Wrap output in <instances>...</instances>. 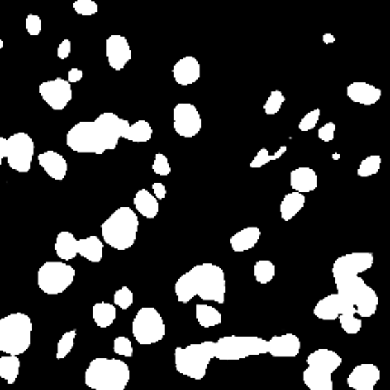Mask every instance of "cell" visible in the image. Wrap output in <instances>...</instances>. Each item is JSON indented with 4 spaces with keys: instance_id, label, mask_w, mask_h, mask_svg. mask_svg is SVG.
Masks as SVG:
<instances>
[{
    "instance_id": "cell-46",
    "label": "cell",
    "mask_w": 390,
    "mask_h": 390,
    "mask_svg": "<svg viewBox=\"0 0 390 390\" xmlns=\"http://www.w3.org/2000/svg\"><path fill=\"white\" fill-rule=\"evenodd\" d=\"M69 55H71V41L63 40L62 44L58 46V58L66 59V58H69Z\"/></svg>"
},
{
    "instance_id": "cell-22",
    "label": "cell",
    "mask_w": 390,
    "mask_h": 390,
    "mask_svg": "<svg viewBox=\"0 0 390 390\" xmlns=\"http://www.w3.org/2000/svg\"><path fill=\"white\" fill-rule=\"evenodd\" d=\"M317 172L308 167H301L291 171L290 176V185L295 192L306 194L317 189Z\"/></svg>"
},
{
    "instance_id": "cell-11",
    "label": "cell",
    "mask_w": 390,
    "mask_h": 390,
    "mask_svg": "<svg viewBox=\"0 0 390 390\" xmlns=\"http://www.w3.org/2000/svg\"><path fill=\"white\" fill-rule=\"evenodd\" d=\"M131 328L134 339L139 344H154L163 340L167 333L160 313L153 306L140 308L133 320Z\"/></svg>"
},
{
    "instance_id": "cell-23",
    "label": "cell",
    "mask_w": 390,
    "mask_h": 390,
    "mask_svg": "<svg viewBox=\"0 0 390 390\" xmlns=\"http://www.w3.org/2000/svg\"><path fill=\"white\" fill-rule=\"evenodd\" d=\"M39 163L44 172L54 180H63L67 174V162L64 157L57 151H44L39 154Z\"/></svg>"
},
{
    "instance_id": "cell-21",
    "label": "cell",
    "mask_w": 390,
    "mask_h": 390,
    "mask_svg": "<svg viewBox=\"0 0 390 390\" xmlns=\"http://www.w3.org/2000/svg\"><path fill=\"white\" fill-rule=\"evenodd\" d=\"M346 93L351 101L362 104V106H373V104H377L380 101V98L382 95L381 89L363 81H355L352 82V84H349Z\"/></svg>"
},
{
    "instance_id": "cell-50",
    "label": "cell",
    "mask_w": 390,
    "mask_h": 390,
    "mask_svg": "<svg viewBox=\"0 0 390 390\" xmlns=\"http://www.w3.org/2000/svg\"><path fill=\"white\" fill-rule=\"evenodd\" d=\"M324 43L329 44V43H335V37L333 34H324Z\"/></svg>"
},
{
    "instance_id": "cell-31",
    "label": "cell",
    "mask_w": 390,
    "mask_h": 390,
    "mask_svg": "<svg viewBox=\"0 0 390 390\" xmlns=\"http://www.w3.org/2000/svg\"><path fill=\"white\" fill-rule=\"evenodd\" d=\"M20 372V360L16 355L0 357V377L8 384H14Z\"/></svg>"
},
{
    "instance_id": "cell-4",
    "label": "cell",
    "mask_w": 390,
    "mask_h": 390,
    "mask_svg": "<svg viewBox=\"0 0 390 390\" xmlns=\"http://www.w3.org/2000/svg\"><path fill=\"white\" fill-rule=\"evenodd\" d=\"M139 219L131 207H119L102 223L104 243L116 250H127L136 243Z\"/></svg>"
},
{
    "instance_id": "cell-49",
    "label": "cell",
    "mask_w": 390,
    "mask_h": 390,
    "mask_svg": "<svg viewBox=\"0 0 390 390\" xmlns=\"http://www.w3.org/2000/svg\"><path fill=\"white\" fill-rule=\"evenodd\" d=\"M3 159H6V139L0 136V167H2Z\"/></svg>"
},
{
    "instance_id": "cell-6",
    "label": "cell",
    "mask_w": 390,
    "mask_h": 390,
    "mask_svg": "<svg viewBox=\"0 0 390 390\" xmlns=\"http://www.w3.org/2000/svg\"><path fill=\"white\" fill-rule=\"evenodd\" d=\"M337 295L355 306L360 317H372L378 310V295L357 275L334 277Z\"/></svg>"
},
{
    "instance_id": "cell-47",
    "label": "cell",
    "mask_w": 390,
    "mask_h": 390,
    "mask_svg": "<svg viewBox=\"0 0 390 390\" xmlns=\"http://www.w3.org/2000/svg\"><path fill=\"white\" fill-rule=\"evenodd\" d=\"M153 192L157 200H163L167 197V187H165L163 183H153Z\"/></svg>"
},
{
    "instance_id": "cell-32",
    "label": "cell",
    "mask_w": 390,
    "mask_h": 390,
    "mask_svg": "<svg viewBox=\"0 0 390 390\" xmlns=\"http://www.w3.org/2000/svg\"><path fill=\"white\" fill-rule=\"evenodd\" d=\"M151 138H153V127L149 125V122L144 121V119H140V121L134 122V125H130V129L127 131L124 139L142 144V142L151 140Z\"/></svg>"
},
{
    "instance_id": "cell-41",
    "label": "cell",
    "mask_w": 390,
    "mask_h": 390,
    "mask_svg": "<svg viewBox=\"0 0 390 390\" xmlns=\"http://www.w3.org/2000/svg\"><path fill=\"white\" fill-rule=\"evenodd\" d=\"M73 10L80 16H93L98 12V3H95L93 0H77V2H73Z\"/></svg>"
},
{
    "instance_id": "cell-26",
    "label": "cell",
    "mask_w": 390,
    "mask_h": 390,
    "mask_svg": "<svg viewBox=\"0 0 390 390\" xmlns=\"http://www.w3.org/2000/svg\"><path fill=\"white\" fill-rule=\"evenodd\" d=\"M55 253L62 261H71L78 254V239L71 232H59L55 241Z\"/></svg>"
},
{
    "instance_id": "cell-18",
    "label": "cell",
    "mask_w": 390,
    "mask_h": 390,
    "mask_svg": "<svg viewBox=\"0 0 390 390\" xmlns=\"http://www.w3.org/2000/svg\"><path fill=\"white\" fill-rule=\"evenodd\" d=\"M380 369L378 366L372 363H363L357 366L354 371L349 373L348 386L354 390H369L375 389V384L380 381Z\"/></svg>"
},
{
    "instance_id": "cell-10",
    "label": "cell",
    "mask_w": 390,
    "mask_h": 390,
    "mask_svg": "<svg viewBox=\"0 0 390 390\" xmlns=\"http://www.w3.org/2000/svg\"><path fill=\"white\" fill-rule=\"evenodd\" d=\"M75 268L64 262L48 261L40 267L37 273V284L43 292L55 296L62 295L71 287L75 279Z\"/></svg>"
},
{
    "instance_id": "cell-3",
    "label": "cell",
    "mask_w": 390,
    "mask_h": 390,
    "mask_svg": "<svg viewBox=\"0 0 390 390\" xmlns=\"http://www.w3.org/2000/svg\"><path fill=\"white\" fill-rule=\"evenodd\" d=\"M84 381L93 390H125L130 381V367L118 358H95L87 367Z\"/></svg>"
},
{
    "instance_id": "cell-45",
    "label": "cell",
    "mask_w": 390,
    "mask_h": 390,
    "mask_svg": "<svg viewBox=\"0 0 390 390\" xmlns=\"http://www.w3.org/2000/svg\"><path fill=\"white\" fill-rule=\"evenodd\" d=\"M335 124L334 122H328L324 127H320L317 131V136L322 142H331L335 138Z\"/></svg>"
},
{
    "instance_id": "cell-44",
    "label": "cell",
    "mask_w": 390,
    "mask_h": 390,
    "mask_svg": "<svg viewBox=\"0 0 390 390\" xmlns=\"http://www.w3.org/2000/svg\"><path fill=\"white\" fill-rule=\"evenodd\" d=\"M26 31L29 35H39L41 32V19L37 14H28L26 21H25Z\"/></svg>"
},
{
    "instance_id": "cell-42",
    "label": "cell",
    "mask_w": 390,
    "mask_h": 390,
    "mask_svg": "<svg viewBox=\"0 0 390 390\" xmlns=\"http://www.w3.org/2000/svg\"><path fill=\"white\" fill-rule=\"evenodd\" d=\"M319 119H320V109L311 110L310 113H306L302 118V121L299 122V130H301V131H311L314 127L317 125Z\"/></svg>"
},
{
    "instance_id": "cell-16",
    "label": "cell",
    "mask_w": 390,
    "mask_h": 390,
    "mask_svg": "<svg viewBox=\"0 0 390 390\" xmlns=\"http://www.w3.org/2000/svg\"><path fill=\"white\" fill-rule=\"evenodd\" d=\"M342 314H354L355 316L357 310L355 306L348 304L340 295H337V292L324 297L314 306V316L320 320H335L339 319Z\"/></svg>"
},
{
    "instance_id": "cell-33",
    "label": "cell",
    "mask_w": 390,
    "mask_h": 390,
    "mask_svg": "<svg viewBox=\"0 0 390 390\" xmlns=\"http://www.w3.org/2000/svg\"><path fill=\"white\" fill-rule=\"evenodd\" d=\"M253 273H254V279H257L259 284H268L273 281V277L276 275V268L272 261L262 259L254 264Z\"/></svg>"
},
{
    "instance_id": "cell-15",
    "label": "cell",
    "mask_w": 390,
    "mask_h": 390,
    "mask_svg": "<svg viewBox=\"0 0 390 390\" xmlns=\"http://www.w3.org/2000/svg\"><path fill=\"white\" fill-rule=\"evenodd\" d=\"M373 266V254L371 252L348 253L337 258L333 266V276H349L364 273Z\"/></svg>"
},
{
    "instance_id": "cell-35",
    "label": "cell",
    "mask_w": 390,
    "mask_h": 390,
    "mask_svg": "<svg viewBox=\"0 0 390 390\" xmlns=\"http://www.w3.org/2000/svg\"><path fill=\"white\" fill-rule=\"evenodd\" d=\"M285 153H287V147H281L279 151H276L275 154H268V151L266 148H261L258 154L254 156V159L250 162V168L253 169H258V168H262L264 165H267L268 162H272V160H276V159H279V157H282Z\"/></svg>"
},
{
    "instance_id": "cell-25",
    "label": "cell",
    "mask_w": 390,
    "mask_h": 390,
    "mask_svg": "<svg viewBox=\"0 0 390 390\" xmlns=\"http://www.w3.org/2000/svg\"><path fill=\"white\" fill-rule=\"evenodd\" d=\"M134 207H136V211L142 216H145L148 220L156 219L157 214H159V201L147 189H140L134 195Z\"/></svg>"
},
{
    "instance_id": "cell-37",
    "label": "cell",
    "mask_w": 390,
    "mask_h": 390,
    "mask_svg": "<svg viewBox=\"0 0 390 390\" xmlns=\"http://www.w3.org/2000/svg\"><path fill=\"white\" fill-rule=\"evenodd\" d=\"M339 322L342 329L346 334H358L363 326L362 319L355 317L354 314H342V316H339Z\"/></svg>"
},
{
    "instance_id": "cell-40",
    "label": "cell",
    "mask_w": 390,
    "mask_h": 390,
    "mask_svg": "<svg viewBox=\"0 0 390 390\" xmlns=\"http://www.w3.org/2000/svg\"><path fill=\"white\" fill-rule=\"evenodd\" d=\"M153 171L156 172V174H159V176H169L171 174L169 160H168V157L165 156L163 153H157L154 156Z\"/></svg>"
},
{
    "instance_id": "cell-9",
    "label": "cell",
    "mask_w": 390,
    "mask_h": 390,
    "mask_svg": "<svg viewBox=\"0 0 390 390\" xmlns=\"http://www.w3.org/2000/svg\"><path fill=\"white\" fill-rule=\"evenodd\" d=\"M267 354V340L253 335H226L215 342V358L235 362L253 355Z\"/></svg>"
},
{
    "instance_id": "cell-24",
    "label": "cell",
    "mask_w": 390,
    "mask_h": 390,
    "mask_svg": "<svg viewBox=\"0 0 390 390\" xmlns=\"http://www.w3.org/2000/svg\"><path fill=\"white\" fill-rule=\"evenodd\" d=\"M259 238H261L259 228L250 226V228H245L243 230L236 232V234L229 239V243H230L232 250L236 253H241V252H247V250L253 249V247L258 244Z\"/></svg>"
},
{
    "instance_id": "cell-28",
    "label": "cell",
    "mask_w": 390,
    "mask_h": 390,
    "mask_svg": "<svg viewBox=\"0 0 390 390\" xmlns=\"http://www.w3.org/2000/svg\"><path fill=\"white\" fill-rule=\"evenodd\" d=\"M305 206V195L299 192H290L284 197L281 203V216L284 221L292 220V216H296L302 211Z\"/></svg>"
},
{
    "instance_id": "cell-13",
    "label": "cell",
    "mask_w": 390,
    "mask_h": 390,
    "mask_svg": "<svg viewBox=\"0 0 390 390\" xmlns=\"http://www.w3.org/2000/svg\"><path fill=\"white\" fill-rule=\"evenodd\" d=\"M172 121H174V130L182 138H194L201 130V116L195 106L189 102L177 104L172 111Z\"/></svg>"
},
{
    "instance_id": "cell-7",
    "label": "cell",
    "mask_w": 390,
    "mask_h": 390,
    "mask_svg": "<svg viewBox=\"0 0 390 390\" xmlns=\"http://www.w3.org/2000/svg\"><path fill=\"white\" fill-rule=\"evenodd\" d=\"M308 367L302 373L305 386L310 390H334L333 373L342 364V357L337 352L320 348L306 358Z\"/></svg>"
},
{
    "instance_id": "cell-36",
    "label": "cell",
    "mask_w": 390,
    "mask_h": 390,
    "mask_svg": "<svg viewBox=\"0 0 390 390\" xmlns=\"http://www.w3.org/2000/svg\"><path fill=\"white\" fill-rule=\"evenodd\" d=\"M75 337H77V331H75V329L63 334V337L58 342V349H57V358L58 360H63L71 354V351H72L73 344H75Z\"/></svg>"
},
{
    "instance_id": "cell-12",
    "label": "cell",
    "mask_w": 390,
    "mask_h": 390,
    "mask_svg": "<svg viewBox=\"0 0 390 390\" xmlns=\"http://www.w3.org/2000/svg\"><path fill=\"white\" fill-rule=\"evenodd\" d=\"M34 140L26 133H16L6 139V160L12 171L26 172L31 171L34 159Z\"/></svg>"
},
{
    "instance_id": "cell-51",
    "label": "cell",
    "mask_w": 390,
    "mask_h": 390,
    "mask_svg": "<svg viewBox=\"0 0 390 390\" xmlns=\"http://www.w3.org/2000/svg\"><path fill=\"white\" fill-rule=\"evenodd\" d=\"M3 44H5V43H3V40L0 39V49H3Z\"/></svg>"
},
{
    "instance_id": "cell-27",
    "label": "cell",
    "mask_w": 390,
    "mask_h": 390,
    "mask_svg": "<svg viewBox=\"0 0 390 390\" xmlns=\"http://www.w3.org/2000/svg\"><path fill=\"white\" fill-rule=\"evenodd\" d=\"M104 252V244L98 236H87L78 239V254L90 262H101Z\"/></svg>"
},
{
    "instance_id": "cell-2",
    "label": "cell",
    "mask_w": 390,
    "mask_h": 390,
    "mask_svg": "<svg viewBox=\"0 0 390 390\" xmlns=\"http://www.w3.org/2000/svg\"><path fill=\"white\" fill-rule=\"evenodd\" d=\"M174 290L180 304H189L195 296H198L201 301L224 304L226 301V276L220 266L206 262V264L192 267L189 272L180 276Z\"/></svg>"
},
{
    "instance_id": "cell-38",
    "label": "cell",
    "mask_w": 390,
    "mask_h": 390,
    "mask_svg": "<svg viewBox=\"0 0 390 390\" xmlns=\"http://www.w3.org/2000/svg\"><path fill=\"white\" fill-rule=\"evenodd\" d=\"M284 102H285V96H284L281 90H273V92L270 93L268 100L264 104L266 115H276L277 111L281 110Z\"/></svg>"
},
{
    "instance_id": "cell-20",
    "label": "cell",
    "mask_w": 390,
    "mask_h": 390,
    "mask_svg": "<svg viewBox=\"0 0 390 390\" xmlns=\"http://www.w3.org/2000/svg\"><path fill=\"white\" fill-rule=\"evenodd\" d=\"M172 77L180 86H191L201 77L200 63L195 57H183L172 67Z\"/></svg>"
},
{
    "instance_id": "cell-29",
    "label": "cell",
    "mask_w": 390,
    "mask_h": 390,
    "mask_svg": "<svg viewBox=\"0 0 390 390\" xmlns=\"http://www.w3.org/2000/svg\"><path fill=\"white\" fill-rule=\"evenodd\" d=\"M195 317H197L198 325L203 328H212L223 322L221 313L206 304H197V306H195Z\"/></svg>"
},
{
    "instance_id": "cell-34",
    "label": "cell",
    "mask_w": 390,
    "mask_h": 390,
    "mask_svg": "<svg viewBox=\"0 0 390 390\" xmlns=\"http://www.w3.org/2000/svg\"><path fill=\"white\" fill-rule=\"evenodd\" d=\"M380 167H381V157L378 154L366 157V159H363L362 163H360L358 176L360 177H371V176L378 174Z\"/></svg>"
},
{
    "instance_id": "cell-1",
    "label": "cell",
    "mask_w": 390,
    "mask_h": 390,
    "mask_svg": "<svg viewBox=\"0 0 390 390\" xmlns=\"http://www.w3.org/2000/svg\"><path fill=\"white\" fill-rule=\"evenodd\" d=\"M130 122L115 113H102L95 121L75 124L67 133V147L77 153L104 154L118 147L121 138H125Z\"/></svg>"
},
{
    "instance_id": "cell-19",
    "label": "cell",
    "mask_w": 390,
    "mask_h": 390,
    "mask_svg": "<svg viewBox=\"0 0 390 390\" xmlns=\"http://www.w3.org/2000/svg\"><path fill=\"white\" fill-rule=\"evenodd\" d=\"M267 352L272 357H297L301 352V340L296 334L275 335L267 340Z\"/></svg>"
},
{
    "instance_id": "cell-30",
    "label": "cell",
    "mask_w": 390,
    "mask_h": 390,
    "mask_svg": "<svg viewBox=\"0 0 390 390\" xmlns=\"http://www.w3.org/2000/svg\"><path fill=\"white\" fill-rule=\"evenodd\" d=\"M92 316L100 328H109L116 320V306L107 302H98L93 305Z\"/></svg>"
},
{
    "instance_id": "cell-14",
    "label": "cell",
    "mask_w": 390,
    "mask_h": 390,
    "mask_svg": "<svg viewBox=\"0 0 390 390\" xmlns=\"http://www.w3.org/2000/svg\"><path fill=\"white\" fill-rule=\"evenodd\" d=\"M39 92L52 110H64L73 96L71 82L63 78L41 82Z\"/></svg>"
},
{
    "instance_id": "cell-43",
    "label": "cell",
    "mask_w": 390,
    "mask_h": 390,
    "mask_svg": "<svg viewBox=\"0 0 390 390\" xmlns=\"http://www.w3.org/2000/svg\"><path fill=\"white\" fill-rule=\"evenodd\" d=\"M113 351L115 354L122 355V357H131L133 355V344L130 339L127 337H118L113 343Z\"/></svg>"
},
{
    "instance_id": "cell-5",
    "label": "cell",
    "mask_w": 390,
    "mask_h": 390,
    "mask_svg": "<svg viewBox=\"0 0 390 390\" xmlns=\"http://www.w3.org/2000/svg\"><path fill=\"white\" fill-rule=\"evenodd\" d=\"M32 320L24 313L0 319V351L8 355L25 354L31 346Z\"/></svg>"
},
{
    "instance_id": "cell-8",
    "label": "cell",
    "mask_w": 390,
    "mask_h": 390,
    "mask_svg": "<svg viewBox=\"0 0 390 390\" xmlns=\"http://www.w3.org/2000/svg\"><path fill=\"white\" fill-rule=\"evenodd\" d=\"M212 358H215V342L194 343L186 348H176L174 351L177 372L197 381L205 378Z\"/></svg>"
},
{
    "instance_id": "cell-39",
    "label": "cell",
    "mask_w": 390,
    "mask_h": 390,
    "mask_svg": "<svg viewBox=\"0 0 390 390\" xmlns=\"http://www.w3.org/2000/svg\"><path fill=\"white\" fill-rule=\"evenodd\" d=\"M133 301H134L133 291L129 287H122L115 292V305H118L119 308L129 310L133 305Z\"/></svg>"
},
{
    "instance_id": "cell-48",
    "label": "cell",
    "mask_w": 390,
    "mask_h": 390,
    "mask_svg": "<svg viewBox=\"0 0 390 390\" xmlns=\"http://www.w3.org/2000/svg\"><path fill=\"white\" fill-rule=\"evenodd\" d=\"M82 71L81 69H71L69 73H67V81L71 82V84H73V82H78L82 80Z\"/></svg>"
},
{
    "instance_id": "cell-17",
    "label": "cell",
    "mask_w": 390,
    "mask_h": 390,
    "mask_svg": "<svg viewBox=\"0 0 390 390\" xmlns=\"http://www.w3.org/2000/svg\"><path fill=\"white\" fill-rule=\"evenodd\" d=\"M106 52L107 62L113 71H122L133 57L129 41L119 34L109 37L106 41Z\"/></svg>"
}]
</instances>
